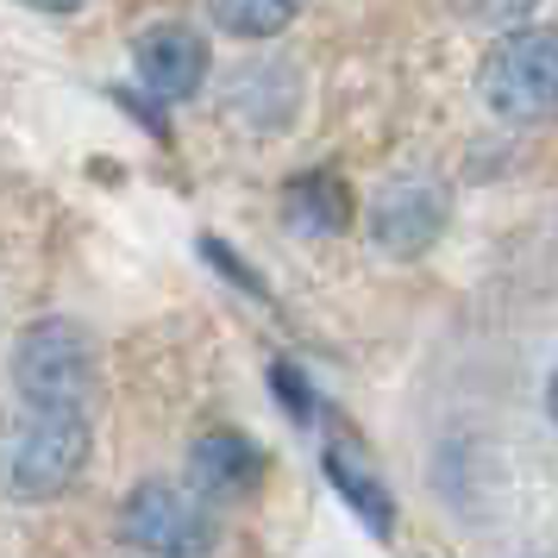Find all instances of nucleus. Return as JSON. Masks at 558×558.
I'll return each mask as SVG.
<instances>
[{
    "label": "nucleus",
    "mask_w": 558,
    "mask_h": 558,
    "mask_svg": "<svg viewBox=\"0 0 558 558\" xmlns=\"http://www.w3.org/2000/svg\"><path fill=\"white\" fill-rule=\"evenodd\" d=\"M327 477H332V489H339V496L364 514V527H371V533L396 527V502H389L383 477L371 471V458L357 452L352 439H332V446H327Z\"/></svg>",
    "instance_id": "6e6552de"
},
{
    "label": "nucleus",
    "mask_w": 558,
    "mask_h": 558,
    "mask_svg": "<svg viewBox=\"0 0 558 558\" xmlns=\"http://www.w3.org/2000/svg\"><path fill=\"white\" fill-rule=\"evenodd\" d=\"M20 7H38V13H76L88 0H20Z\"/></svg>",
    "instance_id": "ddd939ff"
},
{
    "label": "nucleus",
    "mask_w": 558,
    "mask_h": 558,
    "mask_svg": "<svg viewBox=\"0 0 558 558\" xmlns=\"http://www.w3.org/2000/svg\"><path fill=\"white\" fill-rule=\"evenodd\" d=\"M13 389L26 408H88L95 396V345L70 320H38L20 332L13 352Z\"/></svg>",
    "instance_id": "7ed1b4c3"
},
{
    "label": "nucleus",
    "mask_w": 558,
    "mask_h": 558,
    "mask_svg": "<svg viewBox=\"0 0 558 558\" xmlns=\"http://www.w3.org/2000/svg\"><path fill=\"white\" fill-rule=\"evenodd\" d=\"M289 220L302 232H339L352 220V195L339 177H302L289 182Z\"/></svg>",
    "instance_id": "1a4fd4ad"
},
{
    "label": "nucleus",
    "mask_w": 558,
    "mask_h": 558,
    "mask_svg": "<svg viewBox=\"0 0 558 558\" xmlns=\"http://www.w3.org/2000/svg\"><path fill=\"white\" fill-rule=\"evenodd\" d=\"M120 539L151 558H202L214 546V514L195 489L151 477L120 502Z\"/></svg>",
    "instance_id": "20e7f679"
},
{
    "label": "nucleus",
    "mask_w": 558,
    "mask_h": 558,
    "mask_svg": "<svg viewBox=\"0 0 558 558\" xmlns=\"http://www.w3.org/2000/svg\"><path fill=\"white\" fill-rule=\"evenodd\" d=\"M477 88L489 113L508 120V126H533L553 113V95H558V38L546 26H514L502 32L489 57L477 70Z\"/></svg>",
    "instance_id": "f03ea898"
},
{
    "label": "nucleus",
    "mask_w": 558,
    "mask_h": 558,
    "mask_svg": "<svg viewBox=\"0 0 558 558\" xmlns=\"http://www.w3.org/2000/svg\"><path fill=\"white\" fill-rule=\"evenodd\" d=\"M195 477H202L214 496H245V489L264 483V452L232 427L202 433V439H195Z\"/></svg>",
    "instance_id": "0eeeda50"
},
{
    "label": "nucleus",
    "mask_w": 558,
    "mask_h": 558,
    "mask_svg": "<svg viewBox=\"0 0 558 558\" xmlns=\"http://www.w3.org/2000/svg\"><path fill=\"white\" fill-rule=\"evenodd\" d=\"M207 13L232 38H277L302 13V0H207Z\"/></svg>",
    "instance_id": "9d476101"
},
{
    "label": "nucleus",
    "mask_w": 558,
    "mask_h": 558,
    "mask_svg": "<svg viewBox=\"0 0 558 558\" xmlns=\"http://www.w3.org/2000/svg\"><path fill=\"white\" fill-rule=\"evenodd\" d=\"M132 57H138V82L151 88L157 101H182V95H195L207 82V45H202V32H189V26H151Z\"/></svg>",
    "instance_id": "423d86ee"
},
{
    "label": "nucleus",
    "mask_w": 558,
    "mask_h": 558,
    "mask_svg": "<svg viewBox=\"0 0 558 558\" xmlns=\"http://www.w3.org/2000/svg\"><path fill=\"white\" fill-rule=\"evenodd\" d=\"M82 464H88V414L76 408H26L0 427V489L20 502L63 496L82 477Z\"/></svg>",
    "instance_id": "f257e3e1"
},
{
    "label": "nucleus",
    "mask_w": 558,
    "mask_h": 558,
    "mask_svg": "<svg viewBox=\"0 0 558 558\" xmlns=\"http://www.w3.org/2000/svg\"><path fill=\"white\" fill-rule=\"evenodd\" d=\"M446 220H452V195L433 177H396V182H383L377 202H371V239L389 257L433 252Z\"/></svg>",
    "instance_id": "39448f33"
},
{
    "label": "nucleus",
    "mask_w": 558,
    "mask_h": 558,
    "mask_svg": "<svg viewBox=\"0 0 558 558\" xmlns=\"http://www.w3.org/2000/svg\"><path fill=\"white\" fill-rule=\"evenodd\" d=\"M458 20H471V26H521L533 13V0H452Z\"/></svg>",
    "instance_id": "9b49d317"
},
{
    "label": "nucleus",
    "mask_w": 558,
    "mask_h": 558,
    "mask_svg": "<svg viewBox=\"0 0 558 558\" xmlns=\"http://www.w3.org/2000/svg\"><path fill=\"white\" fill-rule=\"evenodd\" d=\"M270 377H277V389H282V396H289V408H295V414H302V421H307V389H302V383H295V371H289V364H277Z\"/></svg>",
    "instance_id": "f8f14e48"
}]
</instances>
